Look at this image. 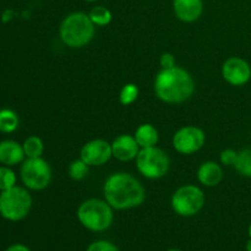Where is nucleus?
<instances>
[{
  "instance_id": "1",
  "label": "nucleus",
  "mask_w": 251,
  "mask_h": 251,
  "mask_svg": "<svg viewBox=\"0 0 251 251\" xmlns=\"http://www.w3.org/2000/svg\"><path fill=\"white\" fill-rule=\"evenodd\" d=\"M103 194L113 210L123 211L142 205L146 198V191L142 184L131 174L114 173L108 176L103 185Z\"/></svg>"
},
{
  "instance_id": "2",
  "label": "nucleus",
  "mask_w": 251,
  "mask_h": 251,
  "mask_svg": "<svg viewBox=\"0 0 251 251\" xmlns=\"http://www.w3.org/2000/svg\"><path fill=\"white\" fill-rule=\"evenodd\" d=\"M195 83L190 74L179 66L162 69L154 80V92L164 103L179 104L193 96Z\"/></svg>"
},
{
  "instance_id": "3",
  "label": "nucleus",
  "mask_w": 251,
  "mask_h": 251,
  "mask_svg": "<svg viewBox=\"0 0 251 251\" xmlns=\"http://www.w3.org/2000/svg\"><path fill=\"white\" fill-rule=\"evenodd\" d=\"M96 26L88 14L73 12L61 21L59 36L61 42L70 48H82L95 37Z\"/></svg>"
},
{
  "instance_id": "4",
  "label": "nucleus",
  "mask_w": 251,
  "mask_h": 251,
  "mask_svg": "<svg viewBox=\"0 0 251 251\" xmlns=\"http://www.w3.org/2000/svg\"><path fill=\"white\" fill-rule=\"evenodd\" d=\"M77 220L86 229L91 232H103L112 226L114 213L107 201L100 199H88L77 208Z\"/></svg>"
},
{
  "instance_id": "5",
  "label": "nucleus",
  "mask_w": 251,
  "mask_h": 251,
  "mask_svg": "<svg viewBox=\"0 0 251 251\" xmlns=\"http://www.w3.org/2000/svg\"><path fill=\"white\" fill-rule=\"evenodd\" d=\"M32 208V196L28 190L22 186L0 193V216L10 222H19L27 217Z\"/></svg>"
},
{
  "instance_id": "6",
  "label": "nucleus",
  "mask_w": 251,
  "mask_h": 251,
  "mask_svg": "<svg viewBox=\"0 0 251 251\" xmlns=\"http://www.w3.org/2000/svg\"><path fill=\"white\" fill-rule=\"evenodd\" d=\"M137 171L147 179H159L166 176L171 167V159L158 147L140 149L136 157Z\"/></svg>"
},
{
  "instance_id": "7",
  "label": "nucleus",
  "mask_w": 251,
  "mask_h": 251,
  "mask_svg": "<svg viewBox=\"0 0 251 251\" xmlns=\"http://www.w3.org/2000/svg\"><path fill=\"white\" fill-rule=\"evenodd\" d=\"M172 208L181 217H191L202 210L205 205V194L199 186L184 185L173 194Z\"/></svg>"
},
{
  "instance_id": "8",
  "label": "nucleus",
  "mask_w": 251,
  "mask_h": 251,
  "mask_svg": "<svg viewBox=\"0 0 251 251\" xmlns=\"http://www.w3.org/2000/svg\"><path fill=\"white\" fill-rule=\"evenodd\" d=\"M20 176L24 185L29 190H43L50 184L51 168L42 157L27 158L22 162Z\"/></svg>"
},
{
  "instance_id": "9",
  "label": "nucleus",
  "mask_w": 251,
  "mask_h": 251,
  "mask_svg": "<svg viewBox=\"0 0 251 251\" xmlns=\"http://www.w3.org/2000/svg\"><path fill=\"white\" fill-rule=\"evenodd\" d=\"M206 136L198 126H184L173 136V147L181 154H193L202 149Z\"/></svg>"
},
{
  "instance_id": "10",
  "label": "nucleus",
  "mask_w": 251,
  "mask_h": 251,
  "mask_svg": "<svg viewBox=\"0 0 251 251\" xmlns=\"http://www.w3.org/2000/svg\"><path fill=\"white\" fill-rule=\"evenodd\" d=\"M113 157L112 144L105 140L96 139L88 141L80 151V158L90 167L103 166Z\"/></svg>"
},
{
  "instance_id": "11",
  "label": "nucleus",
  "mask_w": 251,
  "mask_h": 251,
  "mask_svg": "<svg viewBox=\"0 0 251 251\" xmlns=\"http://www.w3.org/2000/svg\"><path fill=\"white\" fill-rule=\"evenodd\" d=\"M222 76L229 85L244 86L251 78V66L244 59L232 56L223 63Z\"/></svg>"
},
{
  "instance_id": "12",
  "label": "nucleus",
  "mask_w": 251,
  "mask_h": 251,
  "mask_svg": "<svg viewBox=\"0 0 251 251\" xmlns=\"http://www.w3.org/2000/svg\"><path fill=\"white\" fill-rule=\"evenodd\" d=\"M140 151L139 144L135 140V136L131 135L123 134L118 136L114 141L112 142V152L113 157L118 161L129 162L132 161L137 157Z\"/></svg>"
},
{
  "instance_id": "13",
  "label": "nucleus",
  "mask_w": 251,
  "mask_h": 251,
  "mask_svg": "<svg viewBox=\"0 0 251 251\" xmlns=\"http://www.w3.org/2000/svg\"><path fill=\"white\" fill-rule=\"evenodd\" d=\"M176 16L183 22H195L203 12L202 0H173Z\"/></svg>"
},
{
  "instance_id": "14",
  "label": "nucleus",
  "mask_w": 251,
  "mask_h": 251,
  "mask_svg": "<svg viewBox=\"0 0 251 251\" xmlns=\"http://www.w3.org/2000/svg\"><path fill=\"white\" fill-rule=\"evenodd\" d=\"M25 152L22 145L14 140H4L0 142V163L2 166L14 167L24 162Z\"/></svg>"
},
{
  "instance_id": "15",
  "label": "nucleus",
  "mask_w": 251,
  "mask_h": 251,
  "mask_svg": "<svg viewBox=\"0 0 251 251\" xmlns=\"http://www.w3.org/2000/svg\"><path fill=\"white\" fill-rule=\"evenodd\" d=\"M198 179L202 185L208 188L218 185L223 179L222 167L212 161L203 162L198 169Z\"/></svg>"
},
{
  "instance_id": "16",
  "label": "nucleus",
  "mask_w": 251,
  "mask_h": 251,
  "mask_svg": "<svg viewBox=\"0 0 251 251\" xmlns=\"http://www.w3.org/2000/svg\"><path fill=\"white\" fill-rule=\"evenodd\" d=\"M135 140L139 144L140 149L156 146L158 142L159 135L156 127L151 124H142L135 131Z\"/></svg>"
},
{
  "instance_id": "17",
  "label": "nucleus",
  "mask_w": 251,
  "mask_h": 251,
  "mask_svg": "<svg viewBox=\"0 0 251 251\" xmlns=\"http://www.w3.org/2000/svg\"><path fill=\"white\" fill-rule=\"evenodd\" d=\"M19 126V117L11 109L0 110V131L4 134H11Z\"/></svg>"
},
{
  "instance_id": "18",
  "label": "nucleus",
  "mask_w": 251,
  "mask_h": 251,
  "mask_svg": "<svg viewBox=\"0 0 251 251\" xmlns=\"http://www.w3.org/2000/svg\"><path fill=\"white\" fill-rule=\"evenodd\" d=\"M22 147H24L25 156H26L27 158L42 157L44 151L43 141H42L38 136H34V135L27 137V139L25 140L24 144H22Z\"/></svg>"
},
{
  "instance_id": "19",
  "label": "nucleus",
  "mask_w": 251,
  "mask_h": 251,
  "mask_svg": "<svg viewBox=\"0 0 251 251\" xmlns=\"http://www.w3.org/2000/svg\"><path fill=\"white\" fill-rule=\"evenodd\" d=\"M91 21L95 24V26H107L112 22L113 15L109 9L102 6V5H97V6L92 7L88 12Z\"/></svg>"
},
{
  "instance_id": "20",
  "label": "nucleus",
  "mask_w": 251,
  "mask_h": 251,
  "mask_svg": "<svg viewBox=\"0 0 251 251\" xmlns=\"http://www.w3.org/2000/svg\"><path fill=\"white\" fill-rule=\"evenodd\" d=\"M238 173L251 178V149H244L238 152V158L234 164Z\"/></svg>"
},
{
  "instance_id": "21",
  "label": "nucleus",
  "mask_w": 251,
  "mask_h": 251,
  "mask_svg": "<svg viewBox=\"0 0 251 251\" xmlns=\"http://www.w3.org/2000/svg\"><path fill=\"white\" fill-rule=\"evenodd\" d=\"M139 97V87L135 83H126L123 86L119 93V102L123 105H130Z\"/></svg>"
},
{
  "instance_id": "22",
  "label": "nucleus",
  "mask_w": 251,
  "mask_h": 251,
  "mask_svg": "<svg viewBox=\"0 0 251 251\" xmlns=\"http://www.w3.org/2000/svg\"><path fill=\"white\" fill-rule=\"evenodd\" d=\"M16 174L12 171L11 167H0V191H5L16 185Z\"/></svg>"
},
{
  "instance_id": "23",
  "label": "nucleus",
  "mask_w": 251,
  "mask_h": 251,
  "mask_svg": "<svg viewBox=\"0 0 251 251\" xmlns=\"http://www.w3.org/2000/svg\"><path fill=\"white\" fill-rule=\"evenodd\" d=\"M88 164L85 163L82 159H76V161L71 162L69 166V176L73 180H82L87 176L88 174Z\"/></svg>"
},
{
  "instance_id": "24",
  "label": "nucleus",
  "mask_w": 251,
  "mask_h": 251,
  "mask_svg": "<svg viewBox=\"0 0 251 251\" xmlns=\"http://www.w3.org/2000/svg\"><path fill=\"white\" fill-rule=\"evenodd\" d=\"M86 251H120L119 248L108 240H97L91 243Z\"/></svg>"
},
{
  "instance_id": "25",
  "label": "nucleus",
  "mask_w": 251,
  "mask_h": 251,
  "mask_svg": "<svg viewBox=\"0 0 251 251\" xmlns=\"http://www.w3.org/2000/svg\"><path fill=\"white\" fill-rule=\"evenodd\" d=\"M237 158H238V152L230 149L225 150V151L221 152L220 154L221 163L225 164V166H234L235 162H237Z\"/></svg>"
},
{
  "instance_id": "26",
  "label": "nucleus",
  "mask_w": 251,
  "mask_h": 251,
  "mask_svg": "<svg viewBox=\"0 0 251 251\" xmlns=\"http://www.w3.org/2000/svg\"><path fill=\"white\" fill-rule=\"evenodd\" d=\"M159 64H161L162 69H171L176 66V58L172 53H163L159 59Z\"/></svg>"
},
{
  "instance_id": "27",
  "label": "nucleus",
  "mask_w": 251,
  "mask_h": 251,
  "mask_svg": "<svg viewBox=\"0 0 251 251\" xmlns=\"http://www.w3.org/2000/svg\"><path fill=\"white\" fill-rule=\"evenodd\" d=\"M5 251H31V250H29L28 248L24 244H14V245H11V247L7 248Z\"/></svg>"
},
{
  "instance_id": "28",
  "label": "nucleus",
  "mask_w": 251,
  "mask_h": 251,
  "mask_svg": "<svg viewBox=\"0 0 251 251\" xmlns=\"http://www.w3.org/2000/svg\"><path fill=\"white\" fill-rule=\"evenodd\" d=\"M245 249H247V251H251V238L247 242V245H245Z\"/></svg>"
},
{
  "instance_id": "29",
  "label": "nucleus",
  "mask_w": 251,
  "mask_h": 251,
  "mask_svg": "<svg viewBox=\"0 0 251 251\" xmlns=\"http://www.w3.org/2000/svg\"><path fill=\"white\" fill-rule=\"evenodd\" d=\"M167 251H183V250H180V249H169V250H167Z\"/></svg>"
},
{
  "instance_id": "30",
  "label": "nucleus",
  "mask_w": 251,
  "mask_h": 251,
  "mask_svg": "<svg viewBox=\"0 0 251 251\" xmlns=\"http://www.w3.org/2000/svg\"><path fill=\"white\" fill-rule=\"evenodd\" d=\"M249 237L251 238V223H250V226H249Z\"/></svg>"
},
{
  "instance_id": "31",
  "label": "nucleus",
  "mask_w": 251,
  "mask_h": 251,
  "mask_svg": "<svg viewBox=\"0 0 251 251\" xmlns=\"http://www.w3.org/2000/svg\"><path fill=\"white\" fill-rule=\"evenodd\" d=\"M85 1H90V2H92V1H97V0H85Z\"/></svg>"
}]
</instances>
